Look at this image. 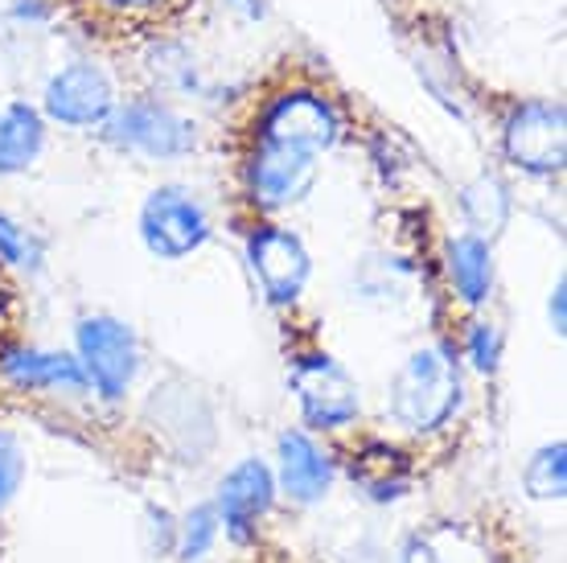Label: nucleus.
I'll return each instance as SVG.
<instances>
[{"instance_id":"obj_1","label":"nucleus","mask_w":567,"mask_h":563,"mask_svg":"<svg viewBox=\"0 0 567 563\" xmlns=\"http://www.w3.org/2000/svg\"><path fill=\"white\" fill-rule=\"evenodd\" d=\"M461 367L444 346L415 350L386 387V416L408 432H436L461 408Z\"/></svg>"},{"instance_id":"obj_2","label":"nucleus","mask_w":567,"mask_h":563,"mask_svg":"<svg viewBox=\"0 0 567 563\" xmlns=\"http://www.w3.org/2000/svg\"><path fill=\"white\" fill-rule=\"evenodd\" d=\"M103 136L120 153H136L144 161H177V156H189L198 149V124L165 99L115 103V112L103 124Z\"/></svg>"},{"instance_id":"obj_3","label":"nucleus","mask_w":567,"mask_h":563,"mask_svg":"<svg viewBox=\"0 0 567 563\" xmlns=\"http://www.w3.org/2000/svg\"><path fill=\"white\" fill-rule=\"evenodd\" d=\"M210 211L185 185H161L141 206V239L156 259H189L210 239Z\"/></svg>"},{"instance_id":"obj_4","label":"nucleus","mask_w":567,"mask_h":563,"mask_svg":"<svg viewBox=\"0 0 567 563\" xmlns=\"http://www.w3.org/2000/svg\"><path fill=\"white\" fill-rule=\"evenodd\" d=\"M502 153L514 170L551 177L567 161V115L555 99H526L502 124Z\"/></svg>"},{"instance_id":"obj_5","label":"nucleus","mask_w":567,"mask_h":563,"mask_svg":"<svg viewBox=\"0 0 567 563\" xmlns=\"http://www.w3.org/2000/svg\"><path fill=\"white\" fill-rule=\"evenodd\" d=\"M74 346H79L86 382L103 399L115 403V399L128 395V387L136 382V370H141V341L132 334V325H124L120 317H107V313L83 317L74 329Z\"/></svg>"},{"instance_id":"obj_6","label":"nucleus","mask_w":567,"mask_h":563,"mask_svg":"<svg viewBox=\"0 0 567 563\" xmlns=\"http://www.w3.org/2000/svg\"><path fill=\"white\" fill-rule=\"evenodd\" d=\"M321 153L300 149L288 141H271V136H256V153L247 161V190L259 211H288L309 197L317 185V165Z\"/></svg>"},{"instance_id":"obj_7","label":"nucleus","mask_w":567,"mask_h":563,"mask_svg":"<svg viewBox=\"0 0 567 563\" xmlns=\"http://www.w3.org/2000/svg\"><path fill=\"white\" fill-rule=\"evenodd\" d=\"M115 103L120 99H115L112 74L91 58L58 66L42 91V115L62 127H103Z\"/></svg>"},{"instance_id":"obj_8","label":"nucleus","mask_w":567,"mask_h":563,"mask_svg":"<svg viewBox=\"0 0 567 563\" xmlns=\"http://www.w3.org/2000/svg\"><path fill=\"white\" fill-rule=\"evenodd\" d=\"M292 395H297L300 403V416L312 423V428H350L358 420V411H362V387L354 382V375L333 362L329 354H309V358H300L292 375Z\"/></svg>"},{"instance_id":"obj_9","label":"nucleus","mask_w":567,"mask_h":563,"mask_svg":"<svg viewBox=\"0 0 567 563\" xmlns=\"http://www.w3.org/2000/svg\"><path fill=\"white\" fill-rule=\"evenodd\" d=\"M256 136H271V141H288L300 144V149H312V153H326L341 136V115L317 91H284L264 108Z\"/></svg>"},{"instance_id":"obj_10","label":"nucleus","mask_w":567,"mask_h":563,"mask_svg":"<svg viewBox=\"0 0 567 563\" xmlns=\"http://www.w3.org/2000/svg\"><path fill=\"white\" fill-rule=\"evenodd\" d=\"M247 268L256 276L271 305H297L312 276V259L305 243L284 226H259L247 239Z\"/></svg>"},{"instance_id":"obj_11","label":"nucleus","mask_w":567,"mask_h":563,"mask_svg":"<svg viewBox=\"0 0 567 563\" xmlns=\"http://www.w3.org/2000/svg\"><path fill=\"white\" fill-rule=\"evenodd\" d=\"M271 502H276V473L264 461H243L218 481L214 510H218V522L243 543V539H251V526L268 514Z\"/></svg>"},{"instance_id":"obj_12","label":"nucleus","mask_w":567,"mask_h":563,"mask_svg":"<svg viewBox=\"0 0 567 563\" xmlns=\"http://www.w3.org/2000/svg\"><path fill=\"white\" fill-rule=\"evenodd\" d=\"M0 375L13 382V387H21V391H50V395H71V399L91 391L83 362L58 350H25V346L9 350L4 362H0Z\"/></svg>"},{"instance_id":"obj_13","label":"nucleus","mask_w":567,"mask_h":563,"mask_svg":"<svg viewBox=\"0 0 567 563\" xmlns=\"http://www.w3.org/2000/svg\"><path fill=\"white\" fill-rule=\"evenodd\" d=\"M276 485H280L292 502L312 506V502H321V498L329 493V485H333V461L317 449V440L312 437H305V432H284Z\"/></svg>"},{"instance_id":"obj_14","label":"nucleus","mask_w":567,"mask_h":563,"mask_svg":"<svg viewBox=\"0 0 567 563\" xmlns=\"http://www.w3.org/2000/svg\"><path fill=\"white\" fill-rule=\"evenodd\" d=\"M45 149V115L33 103H9L0 112V177L25 173Z\"/></svg>"},{"instance_id":"obj_15","label":"nucleus","mask_w":567,"mask_h":563,"mask_svg":"<svg viewBox=\"0 0 567 563\" xmlns=\"http://www.w3.org/2000/svg\"><path fill=\"white\" fill-rule=\"evenodd\" d=\"M444 259H449V280H453L456 296L465 305H485L489 300V288H494V252H489V239L482 235H453L449 247H444Z\"/></svg>"},{"instance_id":"obj_16","label":"nucleus","mask_w":567,"mask_h":563,"mask_svg":"<svg viewBox=\"0 0 567 563\" xmlns=\"http://www.w3.org/2000/svg\"><path fill=\"white\" fill-rule=\"evenodd\" d=\"M461 211H465V223L473 235L494 239V235H502V226L511 223V211H514L511 190L497 182V177L482 173V177H473L461 190Z\"/></svg>"},{"instance_id":"obj_17","label":"nucleus","mask_w":567,"mask_h":563,"mask_svg":"<svg viewBox=\"0 0 567 563\" xmlns=\"http://www.w3.org/2000/svg\"><path fill=\"white\" fill-rule=\"evenodd\" d=\"M523 485L535 502H559L567 493V444L555 440V444H543L523 469Z\"/></svg>"},{"instance_id":"obj_18","label":"nucleus","mask_w":567,"mask_h":563,"mask_svg":"<svg viewBox=\"0 0 567 563\" xmlns=\"http://www.w3.org/2000/svg\"><path fill=\"white\" fill-rule=\"evenodd\" d=\"M0 264H9L17 272L42 268V243L33 239L21 223H13L9 214H0Z\"/></svg>"},{"instance_id":"obj_19","label":"nucleus","mask_w":567,"mask_h":563,"mask_svg":"<svg viewBox=\"0 0 567 563\" xmlns=\"http://www.w3.org/2000/svg\"><path fill=\"white\" fill-rule=\"evenodd\" d=\"M218 510L214 506H198L182 526V560L185 563H198L206 551L214 547V539H218Z\"/></svg>"},{"instance_id":"obj_20","label":"nucleus","mask_w":567,"mask_h":563,"mask_svg":"<svg viewBox=\"0 0 567 563\" xmlns=\"http://www.w3.org/2000/svg\"><path fill=\"white\" fill-rule=\"evenodd\" d=\"M21 478H25V452H21V440L0 428V510L13 502V493L21 490Z\"/></svg>"},{"instance_id":"obj_21","label":"nucleus","mask_w":567,"mask_h":563,"mask_svg":"<svg viewBox=\"0 0 567 563\" xmlns=\"http://www.w3.org/2000/svg\"><path fill=\"white\" fill-rule=\"evenodd\" d=\"M465 350H468V362L482 370V375H494L497 362H502V334H497V325H468V341H465Z\"/></svg>"},{"instance_id":"obj_22","label":"nucleus","mask_w":567,"mask_h":563,"mask_svg":"<svg viewBox=\"0 0 567 563\" xmlns=\"http://www.w3.org/2000/svg\"><path fill=\"white\" fill-rule=\"evenodd\" d=\"M564 296H567V284L559 280V284H555V293H551V305H547V317H551L555 338H564V329H567V321H564Z\"/></svg>"},{"instance_id":"obj_23","label":"nucleus","mask_w":567,"mask_h":563,"mask_svg":"<svg viewBox=\"0 0 567 563\" xmlns=\"http://www.w3.org/2000/svg\"><path fill=\"white\" fill-rule=\"evenodd\" d=\"M403 563H440V555L427 547L424 539H415V543H408V551H403Z\"/></svg>"},{"instance_id":"obj_24","label":"nucleus","mask_w":567,"mask_h":563,"mask_svg":"<svg viewBox=\"0 0 567 563\" xmlns=\"http://www.w3.org/2000/svg\"><path fill=\"white\" fill-rule=\"evenodd\" d=\"M227 4L239 17H247V21H259V17H264V0H227Z\"/></svg>"},{"instance_id":"obj_25","label":"nucleus","mask_w":567,"mask_h":563,"mask_svg":"<svg viewBox=\"0 0 567 563\" xmlns=\"http://www.w3.org/2000/svg\"><path fill=\"white\" fill-rule=\"evenodd\" d=\"M112 9H153V4H161V0H107Z\"/></svg>"}]
</instances>
